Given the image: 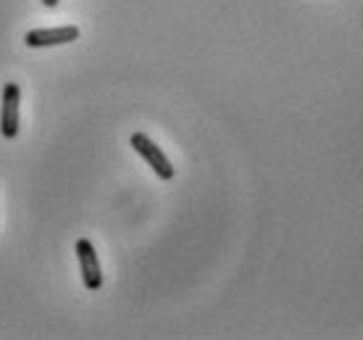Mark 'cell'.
<instances>
[{
	"label": "cell",
	"instance_id": "5",
	"mask_svg": "<svg viewBox=\"0 0 363 340\" xmlns=\"http://www.w3.org/2000/svg\"><path fill=\"white\" fill-rule=\"evenodd\" d=\"M43 6H45V9H55V6H58V0H43Z\"/></svg>",
	"mask_w": 363,
	"mask_h": 340
},
{
	"label": "cell",
	"instance_id": "2",
	"mask_svg": "<svg viewBox=\"0 0 363 340\" xmlns=\"http://www.w3.org/2000/svg\"><path fill=\"white\" fill-rule=\"evenodd\" d=\"M18 109H21V90L16 82H9L3 87V106H0V132L6 140H13L18 135L21 124Z\"/></svg>",
	"mask_w": 363,
	"mask_h": 340
},
{
	"label": "cell",
	"instance_id": "1",
	"mask_svg": "<svg viewBox=\"0 0 363 340\" xmlns=\"http://www.w3.org/2000/svg\"><path fill=\"white\" fill-rule=\"evenodd\" d=\"M129 146L135 148L137 153L145 158L147 166H150L161 180H172L174 177V166H172V161H169V156H166L161 148L155 146L153 140L147 138L145 132H135V135L129 138Z\"/></svg>",
	"mask_w": 363,
	"mask_h": 340
},
{
	"label": "cell",
	"instance_id": "3",
	"mask_svg": "<svg viewBox=\"0 0 363 340\" xmlns=\"http://www.w3.org/2000/svg\"><path fill=\"white\" fill-rule=\"evenodd\" d=\"M77 258H79V269H82V283L87 290H100L103 287V269H100V258L95 253V246H92L87 238L77 240Z\"/></svg>",
	"mask_w": 363,
	"mask_h": 340
},
{
	"label": "cell",
	"instance_id": "4",
	"mask_svg": "<svg viewBox=\"0 0 363 340\" xmlns=\"http://www.w3.org/2000/svg\"><path fill=\"white\" fill-rule=\"evenodd\" d=\"M79 27H53V29H32L24 35V43L27 48H53V45H66V43H74L79 40Z\"/></svg>",
	"mask_w": 363,
	"mask_h": 340
}]
</instances>
